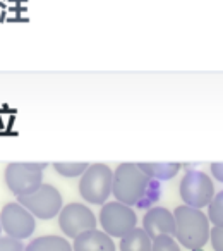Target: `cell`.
Masks as SVG:
<instances>
[{"instance_id":"2e32d148","label":"cell","mask_w":223,"mask_h":251,"mask_svg":"<svg viewBox=\"0 0 223 251\" xmlns=\"http://www.w3.org/2000/svg\"><path fill=\"white\" fill-rule=\"evenodd\" d=\"M206 215L213 227H223V189L215 195L208 206H206Z\"/></svg>"},{"instance_id":"6da1fadb","label":"cell","mask_w":223,"mask_h":251,"mask_svg":"<svg viewBox=\"0 0 223 251\" xmlns=\"http://www.w3.org/2000/svg\"><path fill=\"white\" fill-rule=\"evenodd\" d=\"M112 195L129 206L150 208L160 198V182L148 177L137 164L124 162L113 171Z\"/></svg>"},{"instance_id":"ba28073f","label":"cell","mask_w":223,"mask_h":251,"mask_svg":"<svg viewBox=\"0 0 223 251\" xmlns=\"http://www.w3.org/2000/svg\"><path fill=\"white\" fill-rule=\"evenodd\" d=\"M0 224L5 236L24 241L36 229V217L19 201H11L0 210Z\"/></svg>"},{"instance_id":"7a4b0ae2","label":"cell","mask_w":223,"mask_h":251,"mask_svg":"<svg viewBox=\"0 0 223 251\" xmlns=\"http://www.w3.org/2000/svg\"><path fill=\"white\" fill-rule=\"evenodd\" d=\"M175 215V239L182 248L198 251L209 243L211 224L201 208L180 205L174 210Z\"/></svg>"},{"instance_id":"52a82bcc","label":"cell","mask_w":223,"mask_h":251,"mask_svg":"<svg viewBox=\"0 0 223 251\" xmlns=\"http://www.w3.org/2000/svg\"><path fill=\"white\" fill-rule=\"evenodd\" d=\"M18 201L29 210L36 219L52 220L59 217L60 210L64 208V200L60 191L52 184L43 182L38 189L24 196H19Z\"/></svg>"},{"instance_id":"e0dca14e","label":"cell","mask_w":223,"mask_h":251,"mask_svg":"<svg viewBox=\"0 0 223 251\" xmlns=\"http://www.w3.org/2000/svg\"><path fill=\"white\" fill-rule=\"evenodd\" d=\"M151 251H182V248L174 236H160L153 239Z\"/></svg>"},{"instance_id":"3957f363","label":"cell","mask_w":223,"mask_h":251,"mask_svg":"<svg viewBox=\"0 0 223 251\" xmlns=\"http://www.w3.org/2000/svg\"><path fill=\"white\" fill-rule=\"evenodd\" d=\"M113 171L107 164H91L79 177V195L89 205H105L112 196Z\"/></svg>"},{"instance_id":"ac0fdd59","label":"cell","mask_w":223,"mask_h":251,"mask_svg":"<svg viewBox=\"0 0 223 251\" xmlns=\"http://www.w3.org/2000/svg\"><path fill=\"white\" fill-rule=\"evenodd\" d=\"M0 251H24V244L11 236H0Z\"/></svg>"},{"instance_id":"ffe728a7","label":"cell","mask_w":223,"mask_h":251,"mask_svg":"<svg viewBox=\"0 0 223 251\" xmlns=\"http://www.w3.org/2000/svg\"><path fill=\"white\" fill-rule=\"evenodd\" d=\"M209 174L215 181L223 184V162H211L209 164Z\"/></svg>"},{"instance_id":"4fadbf2b","label":"cell","mask_w":223,"mask_h":251,"mask_svg":"<svg viewBox=\"0 0 223 251\" xmlns=\"http://www.w3.org/2000/svg\"><path fill=\"white\" fill-rule=\"evenodd\" d=\"M24 251H74L64 236H38L24 246Z\"/></svg>"},{"instance_id":"d6986e66","label":"cell","mask_w":223,"mask_h":251,"mask_svg":"<svg viewBox=\"0 0 223 251\" xmlns=\"http://www.w3.org/2000/svg\"><path fill=\"white\" fill-rule=\"evenodd\" d=\"M209 243L213 251H223V227H213L209 230Z\"/></svg>"},{"instance_id":"44dd1931","label":"cell","mask_w":223,"mask_h":251,"mask_svg":"<svg viewBox=\"0 0 223 251\" xmlns=\"http://www.w3.org/2000/svg\"><path fill=\"white\" fill-rule=\"evenodd\" d=\"M0 236H2V224H0Z\"/></svg>"},{"instance_id":"8fae6325","label":"cell","mask_w":223,"mask_h":251,"mask_svg":"<svg viewBox=\"0 0 223 251\" xmlns=\"http://www.w3.org/2000/svg\"><path fill=\"white\" fill-rule=\"evenodd\" d=\"M74 251H117L113 237L101 229H91L79 234L72 241Z\"/></svg>"},{"instance_id":"9a60e30c","label":"cell","mask_w":223,"mask_h":251,"mask_svg":"<svg viewBox=\"0 0 223 251\" xmlns=\"http://www.w3.org/2000/svg\"><path fill=\"white\" fill-rule=\"evenodd\" d=\"M88 167H89V164H86V162H55L53 164L57 174L67 179L81 177Z\"/></svg>"},{"instance_id":"277c9868","label":"cell","mask_w":223,"mask_h":251,"mask_svg":"<svg viewBox=\"0 0 223 251\" xmlns=\"http://www.w3.org/2000/svg\"><path fill=\"white\" fill-rule=\"evenodd\" d=\"M45 169L46 164L43 162H12L5 167V184L18 198L29 195L43 184Z\"/></svg>"},{"instance_id":"5b68a950","label":"cell","mask_w":223,"mask_h":251,"mask_svg":"<svg viewBox=\"0 0 223 251\" xmlns=\"http://www.w3.org/2000/svg\"><path fill=\"white\" fill-rule=\"evenodd\" d=\"M215 184L213 177L202 171H187L178 184V196L182 203L192 208H206L215 198Z\"/></svg>"},{"instance_id":"7c38bea8","label":"cell","mask_w":223,"mask_h":251,"mask_svg":"<svg viewBox=\"0 0 223 251\" xmlns=\"http://www.w3.org/2000/svg\"><path fill=\"white\" fill-rule=\"evenodd\" d=\"M137 165L148 177L158 182L170 181L182 169V164H178V162H141Z\"/></svg>"},{"instance_id":"30bf717a","label":"cell","mask_w":223,"mask_h":251,"mask_svg":"<svg viewBox=\"0 0 223 251\" xmlns=\"http://www.w3.org/2000/svg\"><path fill=\"white\" fill-rule=\"evenodd\" d=\"M143 229L151 239L160 236H174L175 237V215L165 206L153 205L146 210L143 217Z\"/></svg>"},{"instance_id":"8992f818","label":"cell","mask_w":223,"mask_h":251,"mask_svg":"<svg viewBox=\"0 0 223 251\" xmlns=\"http://www.w3.org/2000/svg\"><path fill=\"white\" fill-rule=\"evenodd\" d=\"M98 224L101 230H105L108 236H112L113 239L115 237L120 239L137 227V215L133 206L113 200V201H107L105 205H101Z\"/></svg>"},{"instance_id":"9c48e42d","label":"cell","mask_w":223,"mask_h":251,"mask_svg":"<svg viewBox=\"0 0 223 251\" xmlns=\"http://www.w3.org/2000/svg\"><path fill=\"white\" fill-rule=\"evenodd\" d=\"M98 219L91 208L84 203L72 201L69 205H64L59 213V227L67 237H77L86 230L96 229Z\"/></svg>"},{"instance_id":"5bb4252c","label":"cell","mask_w":223,"mask_h":251,"mask_svg":"<svg viewBox=\"0 0 223 251\" xmlns=\"http://www.w3.org/2000/svg\"><path fill=\"white\" fill-rule=\"evenodd\" d=\"M153 239L146 234L143 227H136L129 234L120 237V251H151Z\"/></svg>"}]
</instances>
